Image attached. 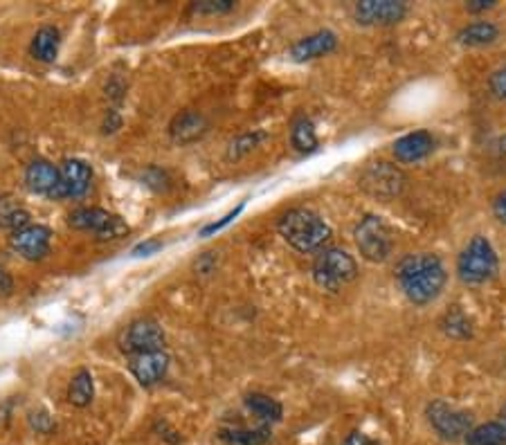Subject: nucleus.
<instances>
[{
	"instance_id": "obj_1",
	"label": "nucleus",
	"mask_w": 506,
	"mask_h": 445,
	"mask_svg": "<svg viewBox=\"0 0 506 445\" xmlns=\"http://www.w3.org/2000/svg\"><path fill=\"white\" fill-rule=\"evenodd\" d=\"M396 279L403 288L405 297L416 306H425L441 295L446 285L444 263L437 254H410L400 259L396 266Z\"/></svg>"
},
{
	"instance_id": "obj_2",
	"label": "nucleus",
	"mask_w": 506,
	"mask_h": 445,
	"mask_svg": "<svg viewBox=\"0 0 506 445\" xmlns=\"http://www.w3.org/2000/svg\"><path fill=\"white\" fill-rule=\"evenodd\" d=\"M277 230H280L281 238L290 247L304 252V254L322 250L328 238H331V228L324 222V218L320 214H315L313 209L304 207L289 209L280 218V222H277Z\"/></svg>"
},
{
	"instance_id": "obj_3",
	"label": "nucleus",
	"mask_w": 506,
	"mask_h": 445,
	"mask_svg": "<svg viewBox=\"0 0 506 445\" xmlns=\"http://www.w3.org/2000/svg\"><path fill=\"white\" fill-rule=\"evenodd\" d=\"M497 252L486 237H472L457 259V275L463 284L479 285L497 275Z\"/></svg>"
},
{
	"instance_id": "obj_4",
	"label": "nucleus",
	"mask_w": 506,
	"mask_h": 445,
	"mask_svg": "<svg viewBox=\"0 0 506 445\" xmlns=\"http://www.w3.org/2000/svg\"><path fill=\"white\" fill-rule=\"evenodd\" d=\"M358 277V263L340 247H324L313 262V279L324 291L337 293Z\"/></svg>"
},
{
	"instance_id": "obj_5",
	"label": "nucleus",
	"mask_w": 506,
	"mask_h": 445,
	"mask_svg": "<svg viewBox=\"0 0 506 445\" xmlns=\"http://www.w3.org/2000/svg\"><path fill=\"white\" fill-rule=\"evenodd\" d=\"M353 241H356V247L362 254V259H367L371 263L387 262L391 254V247H394L391 230L387 228V222L381 216H374V214H367L358 222L356 232H353Z\"/></svg>"
},
{
	"instance_id": "obj_6",
	"label": "nucleus",
	"mask_w": 506,
	"mask_h": 445,
	"mask_svg": "<svg viewBox=\"0 0 506 445\" xmlns=\"http://www.w3.org/2000/svg\"><path fill=\"white\" fill-rule=\"evenodd\" d=\"M67 225L82 232H92L99 241H117L129 234V225L117 214L101 207H79L67 216Z\"/></svg>"
},
{
	"instance_id": "obj_7",
	"label": "nucleus",
	"mask_w": 506,
	"mask_h": 445,
	"mask_svg": "<svg viewBox=\"0 0 506 445\" xmlns=\"http://www.w3.org/2000/svg\"><path fill=\"white\" fill-rule=\"evenodd\" d=\"M428 423L441 439L459 441L472 430V417L459 407L448 405L444 401H432L425 410Z\"/></svg>"
},
{
	"instance_id": "obj_8",
	"label": "nucleus",
	"mask_w": 506,
	"mask_h": 445,
	"mask_svg": "<svg viewBox=\"0 0 506 445\" xmlns=\"http://www.w3.org/2000/svg\"><path fill=\"white\" fill-rule=\"evenodd\" d=\"M92 180V169L83 160H66L59 169V184L48 199L61 200V199H77L83 196L91 189Z\"/></svg>"
},
{
	"instance_id": "obj_9",
	"label": "nucleus",
	"mask_w": 506,
	"mask_h": 445,
	"mask_svg": "<svg viewBox=\"0 0 506 445\" xmlns=\"http://www.w3.org/2000/svg\"><path fill=\"white\" fill-rule=\"evenodd\" d=\"M164 347V331L154 320H138L126 329L122 338V348L126 354H145V351H158Z\"/></svg>"
},
{
	"instance_id": "obj_10",
	"label": "nucleus",
	"mask_w": 506,
	"mask_h": 445,
	"mask_svg": "<svg viewBox=\"0 0 506 445\" xmlns=\"http://www.w3.org/2000/svg\"><path fill=\"white\" fill-rule=\"evenodd\" d=\"M50 241H52V232L43 225H28L10 237V246L28 262H41L48 257Z\"/></svg>"
},
{
	"instance_id": "obj_11",
	"label": "nucleus",
	"mask_w": 506,
	"mask_h": 445,
	"mask_svg": "<svg viewBox=\"0 0 506 445\" xmlns=\"http://www.w3.org/2000/svg\"><path fill=\"white\" fill-rule=\"evenodd\" d=\"M169 354L158 348V351H145V354L129 355V371L133 373L135 380L142 387H151V385L160 383L167 376L169 369Z\"/></svg>"
},
{
	"instance_id": "obj_12",
	"label": "nucleus",
	"mask_w": 506,
	"mask_h": 445,
	"mask_svg": "<svg viewBox=\"0 0 506 445\" xmlns=\"http://www.w3.org/2000/svg\"><path fill=\"white\" fill-rule=\"evenodd\" d=\"M353 14L362 25H394L405 19L407 5L399 0H362Z\"/></svg>"
},
{
	"instance_id": "obj_13",
	"label": "nucleus",
	"mask_w": 506,
	"mask_h": 445,
	"mask_svg": "<svg viewBox=\"0 0 506 445\" xmlns=\"http://www.w3.org/2000/svg\"><path fill=\"white\" fill-rule=\"evenodd\" d=\"M403 174L396 169L394 165H387V162H376V165H371L369 169L362 174V187L367 191H371L374 196H396L403 187Z\"/></svg>"
},
{
	"instance_id": "obj_14",
	"label": "nucleus",
	"mask_w": 506,
	"mask_h": 445,
	"mask_svg": "<svg viewBox=\"0 0 506 445\" xmlns=\"http://www.w3.org/2000/svg\"><path fill=\"white\" fill-rule=\"evenodd\" d=\"M208 133V120L198 111H183L169 124V136L178 144H192Z\"/></svg>"
},
{
	"instance_id": "obj_15",
	"label": "nucleus",
	"mask_w": 506,
	"mask_h": 445,
	"mask_svg": "<svg viewBox=\"0 0 506 445\" xmlns=\"http://www.w3.org/2000/svg\"><path fill=\"white\" fill-rule=\"evenodd\" d=\"M434 151V137L428 131H415L394 142V155L400 162H419Z\"/></svg>"
},
{
	"instance_id": "obj_16",
	"label": "nucleus",
	"mask_w": 506,
	"mask_h": 445,
	"mask_svg": "<svg viewBox=\"0 0 506 445\" xmlns=\"http://www.w3.org/2000/svg\"><path fill=\"white\" fill-rule=\"evenodd\" d=\"M337 45V36L328 29H322V32H315L311 36H304L297 43L290 48V57L295 61H311V59H320L327 57L328 52H333Z\"/></svg>"
},
{
	"instance_id": "obj_17",
	"label": "nucleus",
	"mask_w": 506,
	"mask_h": 445,
	"mask_svg": "<svg viewBox=\"0 0 506 445\" xmlns=\"http://www.w3.org/2000/svg\"><path fill=\"white\" fill-rule=\"evenodd\" d=\"M25 184L34 194L50 196L59 184V169L48 160H34L25 171Z\"/></svg>"
},
{
	"instance_id": "obj_18",
	"label": "nucleus",
	"mask_w": 506,
	"mask_h": 445,
	"mask_svg": "<svg viewBox=\"0 0 506 445\" xmlns=\"http://www.w3.org/2000/svg\"><path fill=\"white\" fill-rule=\"evenodd\" d=\"M59 43H61V35L59 29L52 25H45L41 27L36 35H34L32 43H29V54H32L36 61L52 63L59 54Z\"/></svg>"
},
{
	"instance_id": "obj_19",
	"label": "nucleus",
	"mask_w": 506,
	"mask_h": 445,
	"mask_svg": "<svg viewBox=\"0 0 506 445\" xmlns=\"http://www.w3.org/2000/svg\"><path fill=\"white\" fill-rule=\"evenodd\" d=\"M500 36V29L491 20H475V23L466 25L457 35L459 43L468 45V48H484V45L495 43Z\"/></svg>"
},
{
	"instance_id": "obj_20",
	"label": "nucleus",
	"mask_w": 506,
	"mask_h": 445,
	"mask_svg": "<svg viewBox=\"0 0 506 445\" xmlns=\"http://www.w3.org/2000/svg\"><path fill=\"white\" fill-rule=\"evenodd\" d=\"M273 436L268 425L261 427H227L218 432V439L227 445H265Z\"/></svg>"
},
{
	"instance_id": "obj_21",
	"label": "nucleus",
	"mask_w": 506,
	"mask_h": 445,
	"mask_svg": "<svg viewBox=\"0 0 506 445\" xmlns=\"http://www.w3.org/2000/svg\"><path fill=\"white\" fill-rule=\"evenodd\" d=\"M246 407L257 418H261V421L265 423H280L281 417H284V407H281V402L275 401V398H270L268 394L261 392L248 394Z\"/></svg>"
},
{
	"instance_id": "obj_22",
	"label": "nucleus",
	"mask_w": 506,
	"mask_h": 445,
	"mask_svg": "<svg viewBox=\"0 0 506 445\" xmlns=\"http://www.w3.org/2000/svg\"><path fill=\"white\" fill-rule=\"evenodd\" d=\"M463 441H466V445H506V423L491 421L472 427L463 436Z\"/></svg>"
},
{
	"instance_id": "obj_23",
	"label": "nucleus",
	"mask_w": 506,
	"mask_h": 445,
	"mask_svg": "<svg viewBox=\"0 0 506 445\" xmlns=\"http://www.w3.org/2000/svg\"><path fill=\"white\" fill-rule=\"evenodd\" d=\"M95 398V383H92L91 371L82 369L73 376L70 387H67V401L73 402L75 407H88Z\"/></svg>"
},
{
	"instance_id": "obj_24",
	"label": "nucleus",
	"mask_w": 506,
	"mask_h": 445,
	"mask_svg": "<svg viewBox=\"0 0 506 445\" xmlns=\"http://www.w3.org/2000/svg\"><path fill=\"white\" fill-rule=\"evenodd\" d=\"M290 142H293V146L299 153H313L320 144L313 121L306 120V117H299L293 124V129H290Z\"/></svg>"
},
{
	"instance_id": "obj_25",
	"label": "nucleus",
	"mask_w": 506,
	"mask_h": 445,
	"mask_svg": "<svg viewBox=\"0 0 506 445\" xmlns=\"http://www.w3.org/2000/svg\"><path fill=\"white\" fill-rule=\"evenodd\" d=\"M439 326H441V331H444L448 338H455V340H466L472 335V324L470 320L466 317V313H462L459 308H453L448 310V313L441 317V322H439Z\"/></svg>"
},
{
	"instance_id": "obj_26",
	"label": "nucleus",
	"mask_w": 506,
	"mask_h": 445,
	"mask_svg": "<svg viewBox=\"0 0 506 445\" xmlns=\"http://www.w3.org/2000/svg\"><path fill=\"white\" fill-rule=\"evenodd\" d=\"M261 140H265V133H259V131L243 133V136H239L236 140H232L230 151H227V158H230V160L243 158V155L250 153V151L255 149Z\"/></svg>"
},
{
	"instance_id": "obj_27",
	"label": "nucleus",
	"mask_w": 506,
	"mask_h": 445,
	"mask_svg": "<svg viewBox=\"0 0 506 445\" xmlns=\"http://www.w3.org/2000/svg\"><path fill=\"white\" fill-rule=\"evenodd\" d=\"M29 225V214L25 212V209H19V207H12L7 209V212L0 214V228L10 230L12 234L19 232V230L28 228Z\"/></svg>"
},
{
	"instance_id": "obj_28",
	"label": "nucleus",
	"mask_w": 506,
	"mask_h": 445,
	"mask_svg": "<svg viewBox=\"0 0 506 445\" xmlns=\"http://www.w3.org/2000/svg\"><path fill=\"white\" fill-rule=\"evenodd\" d=\"M198 14H225V12L234 10V3L232 0H202L192 7Z\"/></svg>"
},
{
	"instance_id": "obj_29",
	"label": "nucleus",
	"mask_w": 506,
	"mask_h": 445,
	"mask_svg": "<svg viewBox=\"0 0 506 445\" xmlns=\"http://www.w3.org/2000/svg\"><path fill=\"white\" fill-rule=\"evenodd\" d=\"M142 180H145L146 187L155 189V191H164V189H169V183H171L167 171L158 169V167H149V169L142 174Z\"/></svg>"
},
{
	"instance_id": "obj_30",
	"label": "nucleus",
	"mask_w": 506,
	"mask_h": 445,
	"mask_svg": "<svg viewBox=\"0 0 506 445\" xmlns=\"http://www.w3.org/2000/svg\"><path fill=\"white\" fill-rule=\"evenodd\" d=\"M241 212H243V205H239V207L232 209L230 214H225V216H223L221 221L210 222V225H205V228L201 230V237H212L214 232H218V230H223V228H225V225H230V222L234 221V218L239 216V214H241Z\"/></svg>"
},
{
	"instance_id": "obj_31",
	"label": "nucleus",
	"mask_w": 506,
	"mask_h": 445,
	"mask_svg": "<svg viewBox=\"0 0 506 445\" xmlns=\"http://www.w3.org/2000/svg\"><path fill=\"white\" fill-rule=\"evenodd\" d=\"M488 88H491V92L497 99L506 102V66L493 73V77L488 79Z\"/></svg>"
},
{
	"instance_id": "obj_32",
	"label": "nucleus",
	"mask_w": 506,
	"mask_h": 445,
	"mask_svg": "<svg viewBox=\"0 0 506 445\" xmlns=\"http://www.w3.org/2000/svg\"><path fill=\"white\" fill-rule=\"evenodd\" d=\"M160 247H162V243L151 238V241H145V243H140V246L133 247V257H151V254H155Z\"/></svg>"
},
{
	"instance_id": "obj_33",
	"label": "nucleus",
	"mask_w": 506,
	"mask_h": 445,
	"mask_svg": "<svg viewBox=\"0 0 506 445\" xmlns=\"http://www.w3.org/2000/svg\"><path fill=\"white\" fill-rule=\"evenodd\" d=\"M343 445H381L378 441H374L371 436L362 434V432H352V434L344 439Z\"/></svg>"
},
{
	"instance_id": "obj_34",
	"label": "nucleus",
	"mask_w": 506,
	"mask_h": 445,
	"mask_svg": "<svg viewBox=\"0 0 506 445\" xmlns=\"http://www.w3.org/2000/svg\"><path fill=\"white\" fill-rule=\"evenodd\" d=\"M32 425L39 432H50L52 430V421L45 411H39V414H32Z\"/></svg>"
},
{
	"instance_id": "obj_35",
	"label": "nucleus",
	"mask_w": 506,
	"mask_h": 445,
	"mask_svg": "<svg viewBox=\"0 0 506 445\" xmlns=\"http://www.w3.org/2000/svg\"><path fill=\"white\" fill-rule=\"evenodd\" d=\"M493 214H495L497 221L506 225V191H502V194L495 199V203H493Z\"/></svg>"
},
{
	"instance_id": "obj_36",
	"label": "nucleus",
	"mask_w": 506,
	"mask_h": 445,
	"mask_svg": "<svg viewBox=\"0 0 506 445\" xmlns=\"http://www.w3.org/2000/svg\"><path fill=\"white\" fill-rule=\"evenodd\" d=\"M495 7V0H472V3H466V10L470 14H479V12H486Z\"/></svg>"
},
{
	"instance_id": "obj_37",
	"label": "nucleus",
	"mask_w": 506,
	"mask_h": 445,
	"mask_svg": "<svg viewBox=\"0 0 506 445\" xmlns=\"http://www.w3.org/2000/svg\"><path fill=\"white\" fill-rule=\"evenodd\" d=\"M122 126V117L117 115V111H108L107 120H104V133H115Z\"/></svg>"
},
{
	"instance_id": "obj_38",
	"label": "nucleus",
	"mask_w": 506,
	"mask_h": 445,
	"mask_svg": "<svg viewBox=\"0 0 506 445\" xmlns=\"http://www.w3.org/2000/svg\"><path fill=\"white\" fill-rule=\"evenodd\" d=\"M12 288H14V281H12V277L7 275L3 268H0V297H7L12 293Z\"/></svg>"
},
{
	"instance_id": "obj_39",
	"label": "nucleus",
	"mask_w": 506,
	"mask_h": 445,
	"mask_svg": "<svg viewBox=\"0 0 506 445\" xmlns=\"http://www.w3.org/2000/svg\"><path fill=\"white\" fill-rule=\"evenodd\" d=\"M122 90H124V88H122L120 79H113V82L107 86V95H108V98L117 99V102H120V99H122Z\"/></svg>"
},
{
	"instance_id": "obj_40",
	"label": "nucleus",
	"mask_w": 506,
	"mask_h": 445,
	"mask_svg": "<svg viewBox=\"0 0 506 445\" xmlns=\"http://www.w3.org/2000/svg\"><path fill=\"white\" fill-rule=\"evenodd\" d=\"M495 146H497V151H500L502 155H506V136L500 137V140L495 142Z\"/></svg>"
},
{
	"instance_id": "obj_41",
	"label": "nucleus",
	"mask_w": 506,
	"mask_h": 445,
	"mask_svg": "<svg viewBox=\"0 0 506 445\" xmlns=\"http://www.w3.org/2000/svg\"><path fill=\"white\" fill-rule=\"evenodd\" d=\"M502 423H506V405L502 407Z\"/></svg>"
}]
</instances>
